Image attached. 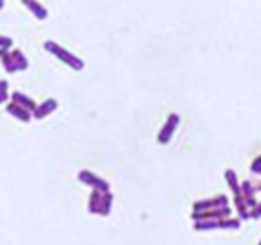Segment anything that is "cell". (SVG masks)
<instances>
[{"instance_id": "9c48e42d", "label": "cell", "mask_w": 261, "mask_h": 245, "mask_svg": "<svg viewBox=\"0 0 261 245\" xmlns=\"http://www.w3.org/2000/svg\"><path fill=\"white\" fill-rule=\"evenodd\" d=\"M22 2H24V4H26V6H28L33 14H35V18H37V20H45V18H47V10H45L39 2H35V0H22Z\"/></svg>"}, {"instance_id": "2e32d148", "label": "cell", "mask_w": 261, "mask_h": 245, "mask_svg": "<svg viewBox=\"0 0 261 245\" xmlns=\"http://www.w3.org/2000/svg\"><path fill=\"white\" fill-rule=\"evenodd\" d=\"M6 86H8V82H6V81H0V92H4Z\"/></svg>"}, {"instance_id": "52a82bcc", "label": "cell", "mask_w": 261, "mask_h": 245, "mask_svg": "<svg viewBox=\"0 0 261 245\" xmlns=\"http://www.w3.org/2000/svg\"><path fill=\"white\" fill-rule=\"evenodd\" d=\"M6 110H8V114H12V116L20 118L22 122H30V120H32L30 110H26V108H22V106H18V104H8V106H6Z\"/></svg>"}, {"instance_id": "5bb4252c", "label": "cell", "mask_w": 261, "mask_h": 245, "mask_svg": "<svg viewBox=\"0 0 261 245\" xmlns=\"http://www.w3.org/2000/svg\"><path fill=\"white\" fill-rule=\"evenodd\" d=\"M8 47H12V39L6 35H0V49H8Z\"/></svg>"}, {"instance_id": "3957f363", "label": "cell", "mask_w": 261, "mask_h": 245, "mask_svg": "<svg viewBox=\"0 0 261 245\" xmlns=\"http://www.w3.org/2000/svg\"><path fill=\"white\" fill-rule=\"evenodd\" d=\"M79 181H83L85 185H89V187H93V189H97V191H108V189H110V185H108L104 179L93 175L91 171H81V173H79Z\"/></svg>"}, {"instance_id": "7c38bea8", "label": "cell", "mask_w": 261, "mask_h": 245, "mask_svg": "<svg viewBox=\"0 0 261 245\" xmlns=\"http://www.w3.org/2000/svg\"><path fill=\"white\" fill-rule=\"evenodd\" d=\"M220 228H222V230H238V228H240V220H238V218L226 216V218L220 220Z\"/></svg>"}, {"instance_id": "ac0fdd59", "label": "cell", "mask_w": 261, "mask_h": 245, "mask_svg": "<svg viewBox=\"0 0 261 245\" xmlns=\"http://www.w3.org/2000/svg\"><path fill=\"white\" fill-rule=\"evenodd\" d=\"M2 8H4V0H0V10H2Z\"/></svg>"}, {"instance_id": "8fae6325", "label": "cell", "mask_w": 261, "mask_h": 245, "mask_svg": "<svg viewBox=\"0 0 261 245\" xmlns=\"http://www.w3.org/2000/svg\"><path fill=\"white\" fill-rule=\"evenodd\" d=\"M0 59H2V65L6 67L8 73H16V67H14V61H12V55H10L6 49H0Z\"/></svg>"}, {"instance_id": "4fadbf2b", "label": "cell", "mask_w": 261, "mask_h": 245, "mask_svg": "<svg viewBox=\"0 0 261 245\" xmlns=\"http://www.w3.org/2000/svg\"><path fill=\"white\" fill-rule=\"evenodd\" d=\"M226 179H228V185H230V189L236 192V196H242V192H240V185H238V179H236L234 171H226Z\"/></svg>"}, {"instance_id": "277c9868", "label": "cell", "mask_w": 261, "mask_h": 245, "mask_svg": "<svg viewBox=\"0 0 261 245\" xmlns=\"http://www.w3.org/2000/svg\"><path fill=\"white\" fill-rule=\"evenodd\" d=\"M177 124H179V116L177 114H171L169 118H167V124L161 128V132H159V143H167L169 139H171V136H173V132H175V128H177Z\"/></svg>"}, {"instance_id": "30bf717a", "label": "cell", "mask_w": 261, "mask_h": 245, "mask_svg": "<svg viewBox=\"0 0 261 245\" xmlns=\"http://www.w3.org/2000/svg\"><path fill=\"white\" fill-rule=\"evenodd\" d=\"M10 55H12V61H14V67H16V71H24V69L28 67V59L24 57V53H22L20 49H14Z\"/></svg>"}, {"instance_id": "6da1fadb", "label": "cell", "mask_w": 261, "mask_h": 245, "mask_svg": "<svg viewBox=\"0 0 261 245\" xmlns=\"http://www.w3.org/2000/svg\"><path fill=\"white\" fill-rule=\"evenodd\" d=\"M112 206V194L108 191H97L93 192L91 196V202H89V210L93 214H100V216H106L108 210Z\"/></svg>"}, {"instance_id": "5b68a950", "label": "cell", "mask_w": 261, "mask_h": 245, "mask_svg": "<svg viewBox=\"0 0 261 245\" xmlns=\"http://www.w3.org/2000/svg\"><path fill=\"white\" fill-rule=\"evenodd\" d=\"M228 204V198L226 196H214L210 200H200L195 204V210H210V208H218V206H226Z\"/></svg>"}, {"instance_id": "ba28073f", "label": "cell", "mask_w": 261, "mask_h": 245, "mask_svg": "<svg viewBox=\"0 0 261 245\" xmlns=\"http://www.w3.org/2000/svg\"><path fill=\"white\" fill-rule=\"evenodd\" d=\"M12 100H14V104H18V106H22V108H26L30 112L35 108V102L32 98H28L26 94H22V92H14L12 94Z\"/></svg>"}, {"instance_id": "8992f818", "label": "cell", "mask_w": 261, "mask_h": 245, "mask_svg": "<svg viewBox=\"0 0 261 245\" xmlns=\"http://www.w3.org/2000/svg\"><path fill=\"white\" fill-rule=\"evenodd\" d=\"M57 108V100H53V98H49V100H45L41 106H35L33 108V116L39 120V118H43L45 114H49V112H53Z\"/></svg>"}, {"instance_id": "9a60e30c", "label": "cell", "mask_w": 261, "mask_h": 245, "mask_svg": "<svg viewBox=\"0 0 261 245\" xmlns=\"http://www.w3.org/2000/svg\"><path fill=\"white\" fill-rule=\"evenodd\" d=\"M254 173H256V175L260 173V159H256V161H254Z\"/></svg>"}, {"instance_id": "e0dca14e", "label": "cell", "mask_w": 261, "mask_h": 245, "mask_svg": "<svg viewBox=\"0 0 261 245\" xmlns=\"http://www.w3.org/2000/svg\"><path fill=\"white\" fill-rule=\"evenodd\" d=\"M6 98H8V94H6V90H4V92H0V102H6Z\"/></svg>"}, {"instance_id": "7a4b0ae2", "label": "cell", "mask_w": 261, "mask_h": 245, "mask_svg": "<svg viewBox=\"0 0 261 245\" xmlns=\"http://www.w3.org/2000/svg\"><path fill=\"white\" fill-rule=\"evenodd\" d=\"M43 47H45L47 51H51L53 55H57V59H61V61H65L67 65H71L75 71H81V69L85 67V63H83L79 57H75V55H73V53H69L67 49L59 47L55 41H45V43H43Z\"/></svg>"}]
</instances>
